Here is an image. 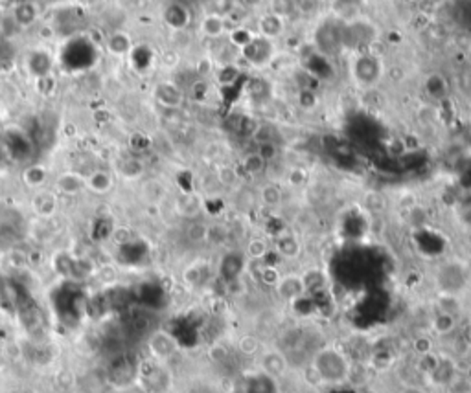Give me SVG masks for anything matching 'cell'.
I'll list each match as a JSON object with an SVG mask.
<instances>
[{
  "instance_id": "38",
  "label": "cell",
  "mask_w": 471,
  "mask_h": 393,
  "mask_svg": "<svg viewBox=\"0 0 471 393\" xmlns=\"http://www.w3.org/2000/svg\"><path fill=\"white\" fill-rule=\"evenodd\" d=\"M18 33H21V30H18V26L15 24L14 17H11V14H4L2 17H0V37L2 39H11V37H17Z\"/></svg>"
},
{
  "instance_id": "2",
  "label": "cell",
  "mask_w": 471,
  "mask_h": 393,
  "mask_svg": "<svg viewBox=\"0 0 471 393\" xmlns=\"http://www.w3.org/2000/svg\"><path fill=\"white\" fill-rule=\"evenodd\" d=\"M350 77L357 85V89L370 90L378 87L385 77V63L383 58L370 52L356 53L350 61Z\"/></svg>"
},
{
  "instance_id": "51",
  "label": "cell",
  "mask_w": 471,
  "mask_h": 393,
  "mask_svg": "<svg viewBox=\"0 0 471 393\" xmlns=\"http://www.w3.org/2000/svg\"><path fill=\"white\" fill-rule=\"evenodd\" d=\"M429 2H440V0H429Z\"/></svg>"
},
{
  "instance_id": "29",
  "label": "cell",
  "mask_w": 471,
  "mask_h": 393,
  "mask_svg": "<svg viewBox=\"0 0 471 393\" xmlns=\"http://www.w3.org/2000/svg\"><path fill=\"white\" fill-rule=\"evenodd\" d=\"M269 252H271V247L267 243V239L263 237H253L249 243H247V247H245V254L253 261L265 259Z\"/></svg>"
},
{
  "instance_id": "31",
  "label": "cell",
  "mask_w": 471,
  "mask_h": 393,
  "mask_svg": "<svg viewBox=\"0 0 471 393\" xmlns=\"http://www.w3.org/2000/svg\"><path fill=\"white\" fill-rule=\"evenodd\" d=\"M208 230L210 226L206 225V222L199 221V219H194V221H190V225H188L186 228V237L190 243H205V241H208Z\"/></svg>"
},
{
  "instance_id": "7",
  "label": "cell",
  "mask_w": 471,
  "mask_h": 393,
  "mask_svg": "<svg viewBox=\"0 0 471 393\" xmlns=\"http://www.w3.org/2000/svg\"><path fill=\"white\" fill-rule=\"evenodd\" d=\"M160 21L164 23L168 30L181 33L188 30L191 24V11L181 0H168L160 9Z\"/></svg>"
},
{
  "instance_id": "44",
  "label": "cell",
  "mask_w": 471,
  "mask_h": 393,
  "mask_svg": "<svg viewBox=\"0 0 471 393\" xmlns=\"http://www.w3.org/2000/svg\"><path fill=\"white\" fill-rule=\"evenodd\" d=\"M297 2V11L300 14H313L317 8H319V0H295Z\"/></svg>"
},
{
  "instance_id": "15",
  "label": "cell",
  "mask_w": 471,
  "mask_h": 393,
  "mask_svg": "<svg viewBox=\"0 0 471 393\" xmlns=\"http://www.w3.org/2000/svg\"><path fill=\"white\" fill-rule=\"evenodd\" d=\"M116 177L112 169H92L85 175V188L92 195H107L115 190Z\"/></svg>"
},
{
  "instance_id": "21",
  "label": "cell",
  "mask_w": 471,
  "mask_h": 393,
  "mask_svg": "<svg viewBox=\"0 0 471 393\" xmlns=\"http://www.w3.org/2000/svg\"><path fill=\"white\" fill-rule=\"evenodd\" d=\"M256 197H258L262 206L271 210L280 208L282 203H284V191H282V185L275 181L263 182V184L258 188V191H256Z\"/></svg>"
},
{
  "instance_id": "39",
  "label": "cell",
  "mask_w": 471,
  "mask_h": 393,
  "mask_svg": "<svg viewBox=\"0 0 471 393\" xmlns=\"http://www.w3.org/2000/svg\"><path fill=\"white\" fill-rule=\"evenodd\" d=\"M445 392L448 393H471V379L466 375H457L453 377V380L445 386Z\"/></svg>"
},
{
  "instance_id": "16",
  "label": "cell",
  "mask_w": 471,
  "mask_h": 393,
  "mask_svg": "<svg viewBox=\"0 0 471 393\" xmlns=\"http://www.w3.org/2000/svg\"><path fill=\"white\" fill-rule=\"evenodd\" d=\"M50 178H52V173H50V168L46 163H28L21 173V181H23L24 188L31 191L45 190Z\"/></svg>"
},
{
  "instance_id": "47",
  "label": "cell",
  "mask_w": 471,
  "mask_h": 393,
  "mask_svg": "<svg viewBox=\"0 0 471 393\" xmlns=\"http://www.w3.org/2000/svg\"><path fill=\"white\" fill-rule=\"evenodd\" d=\"M414 348H416V351H418L420 355L433 353L431 340H429V338H418V340L414 342Z\"/></svg>"
},
{
  "instance_id": "24",
  "label": "cell",
  "mask_w": 471,
  "mask_h": 393,
  "mask_svg": "<svg viewBox=\"0 0 471 393\" xmlns=\"http://www.w3.org/2000/svg\"><path fill=\"white\" fill-rule=\"evenodd\" d=\"M240 169L243 173H247L249 177H258V175L265 173L267 162L256 151H249V153H245L240 158Z\"/></svg>"
},
{
  "instance_id": "19",
  "label": "cell",
  "mask_w": 471,
  "mask_h": 393,
  "mask_svg": "<svg viewBox=\"0 0 471 393\" xmlns=\"http://www.w3.org/2000/svg\"><path fill=\"white\" fill-rule=\"evenodd\" d=\"M147 344H149L153 357H157L159 360H166V358H169L177 351V342H175L174 336L166 331L153 333Z\"/></svg>"
},
{
  "instance_id": "17",
  "label": "cell",
  "mask_w": 471,
  "mask_h": 393,
  "mask_svg": "<svg viewBox=\"0 0 471 393\" xmlns=\"http://www.w3.org/2000/svg\"><path fill=\"white\" fill-rule=\"evenodd\" d=\"M285 31H287V18L278 17L271 11L260 15L258 23H256V33L267 37V39L276 41L285 36Z\"/></svg>"
},
{
  "instance_id": "30",
  "label": "cell",
  "mask_w": 471,
  "mask_h": 393,
  "mask_svg": "<svg viewBox=\"0 0 471 393\" xmlns=\"http://www.w3.org/2000/svg\"><path fill=\"white\" fill-rule=\"evenodd\" d=\"M188 94H190L194 102L206 103L210 97H212V81L197 77V80L190 85V92Z\"/></svg>"
},
{
  "instance_id": "4",
  "label": "cell",
  "mask_w": 471,
  "mask_h": 393,
  "mask_svg": "<svg viewBox=\"0 0 471 393\" xmlns=\"http://www.w3.org/2000/svg\"><path fill=\"white\" fill-rule=\"evenodd\" d=\"M55 67V55L46 45L31 46L23 55V70L30 81H39L46 75L53 74Z\"/></svg>"
},
{
  "instance_id": "5",
  "label": "cell",
  "mask_w": 471,
  "mask_h": 393,
  "mask_svg": "<svg viewBox=\"0 0 471 393\" xmlns=\"http://www.w3.org/2000/svg\"><path fill=\"white\" fill-rule=\"evenodd\" d=\"M152 97L155 99L157 105L166 109V111H179L186 103V92L174 80L155 81L152 89Z\"/></svg>"
},
{
  "instance_id": "28",
  "label": "cell",
  "mask_w": 471,
  "mask_h": 393,
  "mask_svg": "<svg viewBox=\"0 0 471 393\" xmlns=\"http://www.w3.org/2000/svg\"><path fill=\"white\" fill-rule=\"evenodd\" d=\"M284 181L289 188H295V190H300L304 185L309 182V173L302 166H291V168L285 169L284 173Z\"/></svg>"
},
{
  "instance_id": "26",
  "label": "cell",
  "mask_w": 471,
  "mask_h": 393,
  "mask_svg": "<svg viewBox=\"0 0 471 393\" xmlns=\"http://www.w3.org/2000/svg\"><path fill=\"white\" fill-rule=\"evenodd\" d=\"M436 309L440 313H448L457 316L462 311V301L458 298V294H451V292H440L436 298Z\"/></svg>"
},
{
  "instance_id": "52",
  "label": "cell",
  "mask_w": 471,
  "mask_h": 393,
  "mask_svg": "<svg viewBox=\"0 0 471 393\" xmlns=\"http://www.w3.org/2000/svg\"><path fill=\"white\" fill-rule=\"evenodd\" d=\"M287 393H298V392H287Z\"/></svg>"
},
{
  "instance_id": "50",
  "label": "cell",
  "mask_w": 471,
  "mask_h": 393,
  "mask_svg": "<svg viewBox=\"0 0 471 393\" xmlns=\"http://www.w3.org/2000/svg\"><path fill=\"white\" fill-rule=\"evenodd\" d=\"M245 6H256L260 2V0H241Z\"/></svg>"
},
{
  "instance_id": "49",
  "label": "cell",
  "mask_w": 471,
  "mask_h": 393,
  "mask_svg": "<svg viewBox=\"0 0 471 393\" xmlns=\"http://www.w3.org/2000/svg\"><path fill=\"white\" fill-rule=\"evenodd\" d=\"M460 340L464 342V345H466V348H471V323L464 325L462 336H460Z\"/></svg>"
},
{
  "instance_id": "42",
  "label": "cell",
  "mask_w": 471,
  "mask_h": 393,
  "mask_svg": "<svg viewBox=\"0 0 471 393\" xmlns=\"http://www.w3.org/2000/svg\"><path fill=\"white\" fill-rule=\"evenodd\" d=\"M179 63H181V58H179V53L174 52V50H166V52L160 53V67H164L166 70L177 68Z\"/></svg>"
},
{
  "instance_id": "32",
  "label": "cell",
  "mask_w": 471,
  "mask_h": 393,
  "mask_svg": "<svg viewBox=\"0 0 471 393\" xmlns=\"http://www.w3.org/2000/svg\"><path fill=\"white\" fill-rule=\"evenodd\" d=\"M302 281L306 292H313L317 289H322L326 285V274L320 269H307L306 272H302Z\"/></svg>"
},
{
  "instance_id": "48",
  "label": "cell",
  "mask_w": 471,
  "mask_h": 393,
  "mask_svg": "<svg viewBox=\"0 0 471 393\" xmlns=\"http://www.w3.org/2000/svg\"><path fill=\"white\" fill-rule=\"evenodd\" d=\"M398 393H427V389L422 388V386H418V384H405V386H401L400 392Z\"/></svg>"
},
{
  "instance_id": "22",
  "label": "cell",
  "mask_w": 471,
  "mask_h": 393,
  "mask_svg": "<svg viewBox=\"0 0 471 393\" xmlns=\"http://www.w3.org/2000/svg\"><path fill=\"white\" fill-rule=\"evenodd\" d=\"M423 90L431 99L435 102H440L449 96V81L444 74L440 72H431V74L425 75L423 80Z\"/></svg>"
},
{
  "instance_id": "43",
  "label": "cell",
  "mask_w": 471,
  "mask_h": 393,
  "mask_svg": "<svg viewBox=\"0 0 471 393\" xmlns=\"http://www.w3.org/2000/svg\"><path fill=\"white\" fill-rule=\"evenodd\" d=\"M280 276L282 274H278V270L271 265L262 267V270H260V279H262L265 285H269V287H275L278 279H280Z\"/></svg>"
},
{
  "instance_id": "3",
  "label": "cell",
  "mask_w": 471,
  "mask_h": 393,
  "mask_svg": "<svg viewBox=\"0 0 471 393\" xmlns=\"http://www.w3.org/2000/svg\"><path fill=\"white\" fill-rule=\"evenodd\" d=\"M240 58L241 61L247 63L249 67L253 68H267L272 67V63L278 58V48H276V41L267 39V37L256 36L253 37L249 45L243 46L240 50Z\"/></svg>"
},
{
  "instance_id": "9",
  "label": "cell",
  "mask_w": 471,
  "mask_h": 393,
  "mask_svg": "<svg viewBox=\"0 0 471 393\" xmlns=\"http://www.w3.org/2000/svg\"><path fill=\"white\" fill-rule=\"evenodd\" d=\"M103 48H105V52L109 53L111 58L125 59L134 52L137 45H134V39L129 31L124 30V28H116V30L109 31L105 36Z\"/></svg>"
},
{
  "instance_id": "45",
  "label": "cell",
  "mask_w": 471,
  "mask_h": 393,
  "mask_svg": "<svg viewBox=\"0 0 471 393\" xmlns=\"http://www.w3.org/2000/svg\"><path fill=\"white\" fill-rule=\"evenodd\" d=\"M118 393H149V392H147L146 386H144L140 380H134L133 384H127L124 386V388L118 389Z\"/></svg>"
},
{
  "instance_id": "14",
  "label": "cell",
  "mask_w": 471,
  "mask_h": 393,
  "mask_svg": "<svg viewBox=\"0 0 471 393\" xmlns=\"http://www.w3.org/2000/svg\"><path fill=\"white\" fill-rule=\"evenodd\" d=\"M258 364L260 370L265 373L267 377H271V379H280L287 373V358L282 351L278 349H267V351H262L258 355Z\"/></svg>"
},
{
  "instance_id": "23",
  "label": "cell",
  "mask_w": 471,
  "mask_h": 393,
  "mask_svg": "<svg viewBox=\"0 0 471 393\" xmlns=\"http://www.w3.org/2000/svg\"><path fill=\"white\" fill-rule=\"evenodd\" d=\"M458 371L455 370V364L449 362L448 358H438V362H436L435 370L427 375V379H431L436 386H448L453 377L457 375Z\"/></svg>"
},
{
  "instance_id": "1",
  "label": "cell",
  "mask_w": 471,
  "mask_h": 393,
  "mask_svg": "<svg viewBox=\"0 0 471 393\" xmlns=\"http://www.w3.org/2000/svg\"><path fill=\"white\" fill-rule=\"evenodd\" d=\"M309 367L319 375L320 382H328V384L344 382L348 379V371H350L346 355L334 348L319 349Z\"/></svg>"
},
{
  "instance_id": "11",
  "label": "cell",
  "mask_w": 471,
  "mask_h": 393,
  "mask_svg": "<svg viewBox=\"0 0 471 393\" xmlns=\"http://www.w3.org/2000/svg\"><path fill=\"white\" fill-rule=\"evenodd\" d=\"M231 31V23L227 15L218 14V11H206L199 18V33L208 41H221L223 37L228 36Z\"/></svg>"
},
{
  "instance_id": "35",
  "label": "cell",
  "mask_w": 471,
  "mask_h": 393,
  "mask_svg": "<svg viewBox=\"0 0 471 393\" xmlns=\"http://www.w3.org/2000/svg\"><path fill=\"white\" fill-rule=\"evenodd\" d=\"M238 351L245 357H256V355L262 353V344L256 336L245 335L241 336L240 342H238Z\"/></svg>"
},
{
  "instance_id": "46",
  "label": "cell",
  "mask_w": 471,
  "mask_h": 393,
  "mask_svg": "<svg viewBox=\"0 0 471 393\" xmlns=\"http://www.w3.org/2000/svg\"><path fill=\"white\" fill-rule=\"evenodd\" d=\"M227 349L223 348V345H213L210 349V358H212L213 362H223L225 358H227Z\"/></svg>"
},
{
  "instance_id": "18",
  "label": "cell",
  "mask_w": 471,
  "mask_h": 393,
  "mask_svg": "<svg viewBox=\"0 0 471 393\" xmlns=\"http://www.w3.org/2000/svg\"><path fill=\"white\" fill-rule=\"evenodd\" d=\"M275 250L282 259L293 261L298 259L302 254V243H300V237L293 232H282L275 241Z\"/></svg>"
},
{
  "instance_id": "20",
  "label": "cell",
  "mask_w": 471,
  "mask_h": 393,
  "mask_svg": "<svg viewBox=\"0 0 471 393\" xmlns=\"http://www.w3.org/2000/svg\"><path fill=\"white\" fill-rule=\"evenodd\" d=\"M175 212L188 221H194L203 212V200L197 193H181L175 199Z\"/></svg>"
},
{
  "instance_id": "6",
  "label": "cell",
  "mask_w": 471,
  "mask_h": 393,
  "mask_svg": "<svg viewBox=\"0 0 471 393\" xmlns=\"http://www.w3.org/2000/svg\"><path fill=\"white\" fill-rule=\"evenodd\" d=\"M9 14L14 17L21 33L36 30L43 23V6L39 0H17L9 9Z\"/></svg>"
},
{
  "instance_id": "33",
  "label": "cell",
  "mask_w": 471,
  "mask_h": 393,
  "mask_svg": "<svg viewBox=\"0 0 471 393\" xmlns=\"http://www.w3.org/2000/svg\"><path fill=\"white\" fill-rule=\"evenodd\" d=\"M297 103L304 112H312L319 107V94L315 89H300L297 92Z\"/></svg>"
},
{
  "instance_id": "41",
  "label": "cell",
  "mask_w": 471,
  "mask_h": 393,
  "mask_svg": "<svg viewBox=\"0 0 471 393\" xmlns=\"http://www.w3.org/2000/svg\"><path fill=\"white\" fill-rule=\"evenodd\" d=\"M365 204L370 208V212L379 213L385 210V206H387V200H385V197H383L381 193H378V191H370V193L366 195Z\"/></svg>"
},
{
  "instance_id": "37",
  "label": "cell",
  "mask_w": 471,
  "mask_h": 393,
  "mask_svg": "<svg viewBox=\"0 0 471 393\" xmlns=\"http://www.w3.org/2000/svg\"><path fill=\"white\" fill-rule=\"evenodd\" d=\"M216 70H218V67H216V63H213L212 55H206V58L197 59V63H196L197 77H201V80H210V77L216 75Z\"/></svg>"
},
{
  "instance_id": "10",
  "label": "cell",
  "mask_w": 471,
  "mask_h": 393,
  "mask_svg": "<svg viewBox=\"0 0 471 393\" xmlns=\"http://www.w3.org/2000/svg\"><path fill=\"white\" fill-rule=\"evenodd\" d=\"M52 190L59 197H76V195L87 191V188H85V175L76 171V169H65V171L58 173L53 177Z\"/></svg>"
},
{
  "instance_id": "27",
  "label": "cell",
  "mask_w": 471,
  "mask_h": 393,
  "mask_svg": "<svg viewBox=\"0 0 471 393\" xmlns=\"http://www.w3.org/2000/svg\"><path fill=\"white\" fill-rule=\"evenodd\" d=\"M457 316H453V314H448V313H438L435 314V318H433V331H435V335L438 336H445L449 335V333H453L455 329H457Z\"/></svg>"
},
{
  "instance_id": "40",
  "label": "cell",
  "mask_w": 471,
  "mask_h": 393,
  "mask_svg": "<svg viewBox=\"0 0 471 393\" xmlns=\"http://www.w3.org/2000/svg\"><path fill=\"white\" fill-rule=\"evenodd\" d=\"M33 87H36V90L41 94V96L50 97L55 94V90H58V81H55V77H53V74H52V75H46V77H43V80L36 81Z\"/></svg>"
},
{
  "instance_id": "13",
  "label": "cell",
  "mask_w": 471,
  "mask_h": 393,
  "mask_svg": "<svg viewBox=\"0 0 471 393\" xmlns=\"http://www.w3.org/2000/svg\"><path fill=\"white\" fill-rule=\"evenodd\" d=\"M31 210L39 219L48 221L52 219L59 210V195L52 190V188H45V190L33 191L31 197Z\"/></svg>"
},
{
  "instance_id": "12",
  "label": "cell",
  "mask_w": 471,
  "mask_h": 393,
  "mask_svg": "<svg viewBox=\"0 0 471 393\" xmlns=\"http://www.w3.org/2000/svg\"><path fill=\"white\" fill-rule=\"evenodd\" d=\"M276 296L280 298L285 303H295L297 300L306 294V287H304L302 276L295 274V272H289V274L280 276L278 283L275 285Z\"/></svg>"
},
{
  "instance_id": "36",
  "label": "cell",
  "mask_w": 471,
  "mask_h": 393,
  "mask_svg": "<svg viewBox=\"0 0 471 393\" xmlns=\"http://www.w3.org/2000/svg\"><path fill=\"white\" fill-rule=\"evenodd\" d=\"M254 151L265 160L267 166L275 162V160L280 156V147H278L276 141H260V144H256V149Z\"/></svg>"
},
{
  "instance_id": "8",
  "label": "cell",
  "mask_w": 471,
  "mask_h": 393,
  "mask_svg": "<svg viewBox=\"0 0 471 393\" xmlns=\"http://www.w3.org/2000/svg\"><path fill=\"white\" fill-rule=\"evenodd\" d=\"M112 173L118 181L138 182L146 177L147 163L137 155H122L112 163Z\"/></svg>"
},
{
  "instance_id": "53",
  "label": "cell",
  "mask_w": 471,
  "mask_h": 393,
  "mask_svg": "<svg viewBox=\"0 0 471 393\" xmlns=\"http://www.w3.org/2000/svg\"><path fill=\"white\" fill-rule=\"evenodd\" d=\"M0 41H2V37H0Z\"/></svg>"
},
{
  "instance_id": "34",
  "label": "cell",
  "mask_w": 471,
  "mask_h": 393,
  "mask_svg": "<svg viewBox=\"0 0 471 393\" xmlns=\"http://www.w3.org/2000/svg\"><path fill=\"white\" fill-rule=\"evenodd\" d=\"M269 11L278 17L289 18L297 14V2L295 0H269Z\"/></svg>"
},
{
  "instance_id": "25",
  "label": "cell",
  "mask_w": 471,
  "mask_h": 393,
  "mask_svg": "<svg viewBox=\"0 0 471 393\" xmlns=\"http://www.w3.org/2000/svg\"><path fill=\"white\" fill-rule=\"evenodd\" d=\"M213 175H216V181H218V184L223 185V188H228V190L236 188V185L240 184V181H241L240 169L234 168V166H231V163H221V166H218Z\"/></svg>"
},
{
  "instance_id": "54",
  "label": "cell",
  "mask_w": 471,
  "mask_h": 393,
  "mask_svg": "<svg viewBox=\"0 0 471 393\" xmlns=\"http://www.w3.org/2000/svg\"><path fill=\"white\" fill-rule=\"evenodd\" d=\"M470 119H471V116H470Z\"/></svg>"
}]
</instances>
